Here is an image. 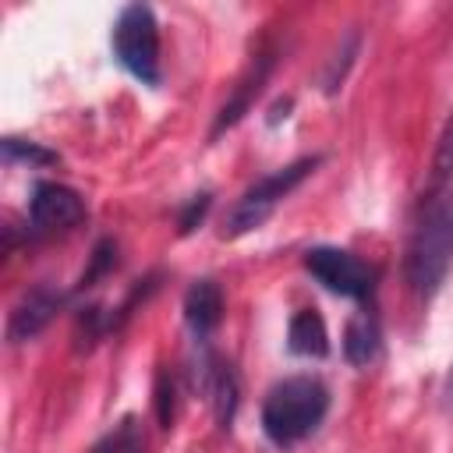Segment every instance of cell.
Wrapping results in <instances>:
<instances>
[{
	"label": "cell",
	"instance_id": "9c48e42d",
	"mask_svg": "<svg viewBox=\"0 0 453 453\" xmlns=\"http://www.w3.org/2000/svg\"><path fill=\"white\" fill-rule=\"evenodd\" d=\"M273 64H276V57L273 53H258L255 57V64H251V71L241 78V85L234 88V96H230V103L219 110V117H216V124H212V134H219L223 127H234L248 110H251V103H255V96H258V88H262V81L269 78V71H273Z\"/></svg>",
	"mask_w": 453,
	"mask_h": 453
},
{
	"label": "cell",
	"instance_id": "6da1fadb",
	"mask_svg": "<svg viewBox=\"0 0 453 453\" xmlns=\"http://www.w3.org/2000/svg\"><path fill=\"white\" fill-rule=\"evenodd\" d=\"M453 269V184H439L418 209L407 241V283L428 301Z\"/></svg>",
	"mask_w": 453,
	"mask_h": 453
},
{
	"label": "cell",
	"instance_id": "7c38bea8",
	"mask_svg": "<svg viewBox=\"0 0 453 453\" xmlns=\"http://www.w3.org/2000/svg\"><path fill=\"white\" fill-rule=\"evenodd\" d=\"M379 350V322L375 315L361 311L357 319H350L347 326V336H343V354L350 365H368Z\"/></svg>",
	"mask_w": 453,
	"mask_h": 453
},
{
	"label": "cell",
	"instance_id": "52a82bcc",
	"mask_svg": "<svg viewBox=\"0 0 453 453\" xmlns=\"http://www.w3.org/2000/svg\"><path fill=\"white\" fill-rule=\"evenodd\" d=\"M60 308V290L53 287H32L14 308H11V319H7V336L14 343L21 340H32Z\"/></svg>",
	"mask_w": 453,
	"mask_h": 453
},
{
	"label": "cell",
	"instance_id": "30bf717a",
	"mask_svg": "<svg viewBox=\"0 0 453 453\" xmlns=\"http://www.w3.org/2000/svg\"><path fill=\"white\" fill-rule=\"evenodd\" d=\"M287 347L304 357H322L329 350V333H326L322 315L311 308H301L287 326Z\"/></svg>",
	"mask_w": 453,
	"mask_h": 453
},
{
	"label": "cell",
	"instance_id": "ba28073f",
	"mask_svg": "<svg viewBox=\"0 0 453 453\" xmlns=\"http://www.w3.org/2000/svg\"><path fill=\"white\" fill-rule=\"evenodd\" d=\"M184 319L198 340H209V333L223 322V290L216 280H198L184 294Z\"/></svg>",
	"mask_w": 453,
	"mask_h": 453
},
{
	"label": "cell",
	"instance_id": "277c9868",
	"mask_svg": "<svg viewBox=\"0 0 453 453\" xmlns=\"http://www.w3.org/2000/svg\"><path fill=\"white\" fill-rule=\"evenodd\" d=\"M319 163H322V156H301V159H294V163H287V166H280V170L258 177L251 188H244V195L230 205V212H226V219H223V237H241V234H248V230H258V226L273 216V209H276L297 184H304V180L315 173Z\"/></svg>",
	"mask_w": 453,
	"mask_h": 453
},
{
	"label": "cell",
	"instance_id": "5bb4252c",
	"mask_svg": "<svg viewBox=\"0 0 453 453\" xmlns=\"http://www.w3.org/2000/svg\"><path fill=\"white\" fill-rule=\"evenodd\" d=\"M39 159V163H53L57 156L53 152H46V149H39V145H21L18 138H4V159L7 163H14V159Z\"/></svg>",
	"mask_w": 453,
	"mask_h": 453
},
{
	"label": "cell",
	"instance_id": "e0dca14e",
	"mask_svg": "<svg viewBox=\"0 0 453 453\" xmlns=\"http://www.w3.org/2000/svg\"><path fill=\"white\" fill-rule=\"evenodd\" d=\"M442 407L453 411V365H449V372H446V379H442Z\"/></svg>",
	"mask_w": 453,
	"mask_h": 453
},
{
	"label": "cell",
	"instance_id": "9a60e30c",
	"mask_svg": "<svg viewBox=\"0 0 453 453\" xmlns=\"http://www.w3.org/2000/svg\"><path fill=\"white\" fill-rule=\"evenodd\" d=\"M435 173L439 177H449L453 173V117L442 131V142H439V152H435Z\"/></svg>",
	"mask_w": 453,
	"mask_h": 453
},
{
	"label": "cell",
	"instance_id": "8fae6325",
	"mask_svg": "<svg viewBox=\"0 0 453 453\" xmlns=\"http://www.w3.org/2000/svg\"><path fill=\"white\" fill-rule=\"evenodd\" d=\"M205 368H209V375H205V389H209L216 421L226 428L230 418H234V407H237V375H234V368L223 365V361H209Z\"/></svg>",
	"mask_w": 453,
	"mask_h": 453
},
{
	"label": "cell",
	"instance_id": "8992f818",
	"mask_svg": "<svg viewBox=\"0 0 453 453\" xmlns=\"http://www.w3.org/2000/svg\"><path fill=\"white\" fill-rule=\"evenodd\" d=\"M85 198L57 180H42L32 188L28 198V226L32 234H60V230H74L85 219Z\"/></svg>",
	"mask_w": 453,
	"mask_h": 453
},
{
	"label": "cell",
	"instance_id": "7a4b0ae2",
	"mask_svg": "<svg viewBox=\"0 0 453 453\" xmlns=\"http://www.w3.org/2000/svg\"><path fill=\"white\" fill-rule=\"evenodd\" d=\"M329 414V389L315 375H287L265 389L262 400V432L276 446H297Z\"/></svg>",
	"mask_w": 453,
	"mask_h": 453
},
{
	"label": "cell",
	"instance_id": "2e32d148",
	"mask_svg": "<svg viewBox=\"0 0 453 453\" xmlns=\"http://www.w3.org/2000/svg\"><path fill=\"white\" fill-rule=\"evenodd\" d=\"M205 209H209V191H202V195H195V198L188 202V209L180 212V234H188V230L205 216Z\"/></svg>",
	"mask_w": 453,
	"mask_h": 453
},
{
	"label": "cell",
	"instance_id": "5b68a950",
	"mask_svg": "<svg viewBox=\"0 0 453 453\" xmlns=\"http://www.w3.org/2000/svg\"><path fill=\"white\" fill-rule=\"evenodd\" d=\"M304 269L329 290L350 301H365L375 290L379 269L368 265L361 255L347 251V248H333V244H319L304 251Z\"/></svg>",
	"mask_w": 453,
	"mask_h": 453
},
{
	"label": "cell",
	"instance_id": "4fadbf2b",
	"mask_svg": "<svg viewBox=\"0 0 453 453\" xmlns=\"http://www.w3.org/2000/svg\"><path fill=\"white\" fill-rule=\"evenodd\" d=\"M92 453H138V439H134L131 421H124V425L117 428V435H106Z\"/></svg>",
	"mask_w": 453,
	"mask_h": 453
},
{
	"label": "cell",
	"instance_id": "3957f363",
	"mask_svg": "<svg viewBox=\"0 0 453 453\" xmlns=\"http://www.w3.org/2000/svg\"><path fill=\"white\" fill-rule=\"evenodd\" d=\"M110 46L117 64L138 78L142 85L156 88L163 81V60H159V21L149 4H127L113 18Z\"/></svg>",
	"mask_w": 453,
	"mask_h": 453
}]
</instances>
